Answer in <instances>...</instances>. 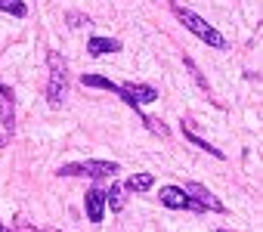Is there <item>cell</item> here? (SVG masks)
Instances as JSON below:
<instances>
[{
	"label": "cell",
	"instance_id": "cell-1",
	"mask_svg": "<svg viewBox=\"0 0 263 232\" xmlns=\"http://www.w3.org/2000/svg\"><path fill=\"white\" fill-rule=\"evenodd\" d=\"M174 16L186 25V31L189 34H195L201 44H208L211 50H229V41L214 28V25H208L198 13H192V10H186V7H180V4H174Z\"/></svg>",
	"mask_w": 263,
	"mask_h": 232
},
{
	"label": "cell",
	"instance_id": "cell-2",
	"mask_svg": "<svg viewBox=\"0 0 263 232\" xmlns=\"http://www.w3.org/2000/svg\"><path fill=\"white\" fill-rule=\"evenodd\" d=\"M47 68H50V78H47V102L53 108H59L65 102V96H68V65H65V59L56 50H50L47 53Z\"/></svg>",
	"mask_w": 263,
	"mask_h": 232
},
{
	"label": "cell",
	"instance_id": "cell-3",
	"mask_svg": "<svg viewBox=\"0 0 263 232\" xmlns=\"http://www.w3.org/2000/svg\"><path fill=\"white\" fill-rule=\"evenodd\" d=\"M115 173H121V164H118V161H99V158H90V161H71V164H59V167H56V177L115 180Z\"/></svg>",
	"mask_w": 263,
	"mask_h": 232
},
{
	"label": "cell",
	"instance_id": "cell-4",
	"mask_svg": "<svg viewBox=\"0 0 263 232\" xmlns=\"http://www.w3.org/2000/svg\"><path fill=\"white\" fill-rule=\"evenodd\" d=\"M183 192H186V195H189L201 210H204V214H208V210H214V214H226V204H223V201L208 189V186H201V183H186V186H183Z\"/></svg>",
	"mask_w": 263,
	"mask_h": 232
},
{
	"label": "cell",
	"instance_id": "cell-5",
	"mask_svg": "<svg viewBox=\"0 0 263 232\" xmlns=\"http://www.w3.org/2000/svg\"><path fill=\"white\" fill-rule=\"evenodd\" d=\"M158 198H161V204L171 207V210H195V214H204V210L183 192V186H161V189H158Z\"/></svg>",
	"mask_w": 263,
	"mask_h": 232
},
{
	"label": "cell",
	"instance_id": "cell-6",
	"mask_svg": "<svg viewBox=\"0 0 263 232\" xmlns=\"http://www.w3.org/2000/svg\"><path fill=\"white\" fill-rule=\"evenodd\" d=\"M0 127L7 137H13L16 130V93L10 84H0Z\"/></svg>",
	"mask_w": 263,
	"mask_h": 232
},
{
	"label": "cell",
	"instance_id": "cell-7",
	"mask_svg": "<svg viewBox=\"0 0 263 232\" xmlns=\"http://www.w3.org/2000/svg\"><path fill=\"white\" fill-rule=\"evenodd\" d=\"M84 214H87V220L90 223H102L105 220V195H102V189H87V195H84Z\"/></svg>",
	"mask_w": 263,
	"mask_h": 232
},
{
	"label": "cell",
	"instance_id": "cell-8",
	"mask_svg": "<svg viewBox=\"0 0 263 232\" xmlns=\"http://www.w3.org/2000/svg\"><path fill=\"white\" fill-rule=\"evenodd\" d=\"M121 90L134 99L140 108L143 105H152V102H158V90L152 87V84H134V81H127V84H121Z\"/></svg>",
	"mask_w": 263,
	"mask_h": 232
},
{
	"label": "cell",
	"instance_id": "cell-9",
	"mask_svg": "<svg viewBox=\"0 0 263 232\" xmlns=\"http://www.w3.org/2000/svg\"><path fill=\"white\" fill-rule=\"evenodd\" d=\"M183 140H186V143H192L195 149H201V152H208V155L220 158V161L226 158V155H223V149H217V146H211L208 140H201V137H198V133H195V130L189 127V121H186V118H183Z\"/></svg>",
	"mask_w": 263,
	"mask_h": 232
},
{
	"label": "cell",
	"instance_id": "cell-10",
	"mask_svg": "<svg viewBox=\"0 0 263 232\" xmlns=\"http://www.w3.org/2000/svg\"><path fill=\"white\" fill-rule=\"evenodd\" d=\"M121 41L118 37H90L87 41V53L90 56H105V53H118Z\"/></svg>",
	"mask_w": 263,
	"mask_h": 232
},
{
	"label": "cell",
	"instance_id": "cell-11",
	"mask_svg": "<svg viewBox=\"0 0 263 232\" xmlns=\"http://www.w3.org/2000/svg\"><path fill=\"white\" fill-rule=\"evenodd\" d=\"M152 186H155V173H130L121 189L124 192H149Z\"/></svg>",
	"mask_w": 263,
	"mask_h": 232
},
{
	"label": "cell",
	"instance_id": "cell-12",
	"mask_svg": "<svg viewBox=\"0 0 263 232\" xmlns=\"http://www.w3.org/2000/svg\"><path fill=\"white\" fill-rule=\"evenodd\" d=\"M81 84H84V87H93V90H108V93H115V96H118V90H121V84H115V81H108V78H102V74H81Z\"/></svg>",
	"mask_w": 263,
	"mask_h": 232
},
{
	"label": "cell",
	"instance_id": "cell-13",
	"mask_svg": "<svg viewBox=\"0 0 263 232\" xmlns=\"http://www.w3.org/2000/svg\"><path fill=\"white\" fill-rule=\"evenodd\" d=\"M102 195H105V207H111V214L124 210V189H121V183H115V180H111V186H108Z\"/></svg>",
	"mask_w": 263,
	"mask_h": 232
},
{
	"label": "cell",
	"instance_id": "cell-14",
	"mask_svg": "<svg viewBox=\"0 0 263 232\" xmlns=\"http://www.w3.org/2000/svg\"><path fill=\"white\" fill-rule=\"evenodd\" d=\"M183 65H186V71H189V74H192V81H195V84H198V90H204V93H208V96H211V84H208V78H204V74H201V68H198V65H195V59H192V56H183Z\"/></svg>",
	"mask_w": 263,
	"mask_h": 232
},
{
	"label": "cell",
	"instance_id": "cell-15",
	"mask_svg": "<svg viewBox=\"0 0 263 232\" xmlns=\"http://www.w3.org/2000/svg\"><path fill=\"white\" fill-rule=\"evenodd\" d=\"M0 13H10L16 19H25L28 7H25V0H0Z\"/></svg>",
	"mask_w": 263,
	"mask_h": 232
},
{
	"label": "cell",
	"instance_id": "cell-16",
	"mask_svg": "<svg viewBox=\"0 0 263 232\" xmlns=\"http://www.w3.org/2000/svg\"><path fill=\"white\" fill-rule=\"evenodd\" d=\"M65 25H68V28H84V25H93V19H90L87 13L68 10V13H65Z\"/></svg>",
	"mask_w": 263,
	"mask_h": 232
},
{
	"label": "cell",
	"instance_id": "cell-17",
	"mask_svg": "<svg viewBox=\"0 0 263 232\" xmlns=\"http://www.w3.org/2000/svg\"><path fill=\"white\" fill-rule=\"evenodd\" d=\"M143 124H146V130H149V133H155V137H161V140L171 133V130H167V124H164V121H158V118H152V114H146Z\"/></svg>",
	"mask_w": 263,
	"mask_h": 232
},
{
	"label": "cell",
	"instance_id": "cell-18",
	"mask_svg": "<svg viewBox=\"0 0 263 232\" xmlns=\"http://www.w3.org/2000/svg\"><path fill=\"white\" fill-rule=\"evenodd\" d=\"M7 143H10V137H7V133H0V149H4Z\"/></svg>",
	"mask_w": 263,
	"mask_h": 232
},
{
	"label": "cell",
	"instance_id": "cell-19",
	"mask_svg": "<svg viewBox=\"0 0 263 232\" xmlns=\"http://www.w3.org/2000/svg\"><path fill=\"white\" fill-rule=\"evenodd\" d=\"M22 232H41V229H34V226H22Z\"/></svg>",
	"mask_w": 263,
	"mask_h": 232
},
{
	"label": "cell",
	"instance_id": "cell-20",
	"mask_svg": "<svg viewBox=\"0 0 263 232\" xmlns=\"http://www.w3.org/2000/svg\"><path fill=\"white\" fill-rule=\"evenodd\" d=\"M0 232H13V229H7V226H4V220H0Z\"/></svg>",
	"mask_w": 263,
	"mask_h": 232
},
{
	"label": "cell",
	"instance_id": "cell-21",
	"mask_svg": "<svg viewBox=\"0 0 263 232\" xmlns=\"http://www.w3.org/2000/svg\"><path fill=\"white\" fill-rule=\"evenodd\" d=\"M217 232H229V229H217Z\"/></svg>",
	"mask_w": 263,
	"mask_h": 232
}]
</instances>
